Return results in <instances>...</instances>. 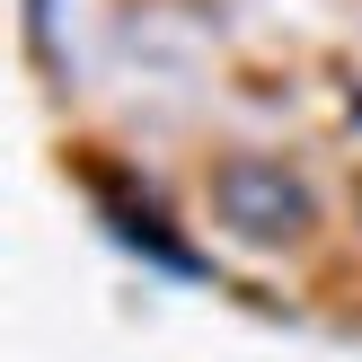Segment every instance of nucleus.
<instances>
[{"instance_id": "f257e3e1", "label": "nucleus", "mask_w": 362, "mask_h": 362, "mask_svg": "<svg viewBox=\"0 0 362 362\" xmlns=\"http://www.w3.org/2000/svg\"><path fill=\"white\" fill-rule=\"evenodd\" d=\"M212 212L239 239L283 247V239L310 230V186H292V168H274V159H221L212 168Z\"/></svg>"}]
</instances>
